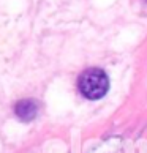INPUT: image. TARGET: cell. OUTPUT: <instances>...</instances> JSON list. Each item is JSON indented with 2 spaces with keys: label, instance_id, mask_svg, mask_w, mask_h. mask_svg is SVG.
<instances>
[{
  "label": "cell",
  "instance_id": "3957f363",
  "mask_svg": "<svg viewBox=\"0 0 147 153\" xmlns=\"http://www.w3.org/2000/svg\"><path fill=\"white\" fill-rule=\"evenodd\" d=\"M144 2H146V3H147V0H144Z\"/></svg>",
  "mask_w": 147,
  "mask_h": 153
},
{
  "label": "cell",
  "instance_id": "7a4b0ae2",
  "mask_svg": "<svg viewBox=\"0 0 147 153\" xmlns=\"http://www.w3.org/2000/svg\"><path fill=\"white\" fill-rule=\"evenodd\" d=\"M14 114L22 122H32L38 114V104L35 100H21L14 104Z\"/></svg>",
  "mask_w": 147,
  "mask_h": 153
},
{
  "label": "cell",
  "instance_id": "6da1fadb",
  "mask_svg": "<svg viewBox=\"0 0 147 153\" xmlns=\"http://www.w3.org/2000/svg\"><path fill=\"white\" fill-rule=\"evenodd\" d=\"M78 88L87 100H100L109 90V77L101 68H87L78 79Z\"/></svg>",
  "mask_w": 147,
  "mask_h": 153
}]
</instances>
